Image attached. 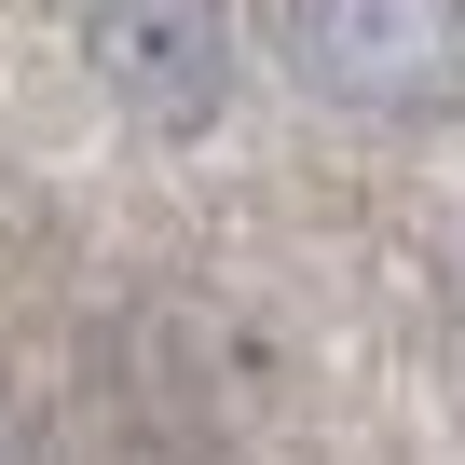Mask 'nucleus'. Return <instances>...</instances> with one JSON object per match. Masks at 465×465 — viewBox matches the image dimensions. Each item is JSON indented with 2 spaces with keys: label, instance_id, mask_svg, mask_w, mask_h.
Returning a JSON list of instances; mask_svg holds the SVG:
<instances>
[{
  "label": "nucleus",
  "instance_id": "obj_1",
  "mask_svg": "<svg viewBox=\"0 0 465 465\" xmlns=\"http://www.w3.org/2000/svg\"><path fill=\"white\" fill-rule=\"evenodd\" d=\"M288 69L329 110L438 124L465 110V0H288Z\"/></svg>",
  "mask_w": 465,
  "mask_h": 465
},
{
  "label": "nucleus",
  "instance_id": "obj_2",
  "mask_svg": "<svg viewBox=\"0 0 465 465\" xmlns=\"http://www.w3.org/2000/svg\"><path fill=\"white\" fill-rule=\"evenodd\" d=\"M83 69L110 83L124 124L192 137L232 96V0H83Z\"/></svg>",
  "mask_w": 465,
  "mask_h": 465
}]
</instances>
